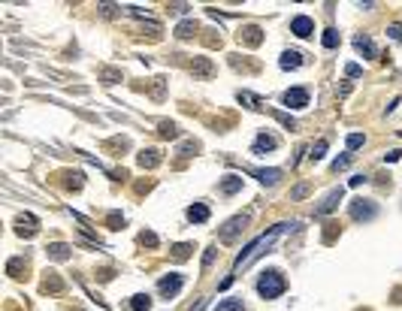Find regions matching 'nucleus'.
I'll list each match as a JSON object with an SVG mask.
<instances>
[{
	"mask_svg": "<svg viewBox=\"0 0 402 311\" xmlns=\"http://www.w3.org/2000/svg\"><path fill=\"white\" fill-rule=\"evenodd\" d=\"M294 227H300V224H297V221H291V224H275L269 233H263L257 242H251V245H248V248L239 254V260H236V269H239V266H245V263H251V260L260 254V251H266V248H269V245H272V242L281 236V233H288V230H294Z\"/></svg>",
	"mask_w": 402,
	"mask_h": 311,
	"instance_id": "obj_1",
	"label": "nucleus"
},
{
	"mask_svg": "<svg viewBox=\"0 0 402 311\" xmlns=\"http://www.w3.org/2000/svg\"><path fill=\"white\" fill-rule=\"evenodd\" d=\"M284 287H288V281H284V278H281V272H275V269L263 272V275H260V281H257V293H260L263 299H275V296H281V293H284Z\"/></svg>",
	"mask_w": 402,
	"mask_h": 311,
	"instance_id": "obj_2",
	"label": "nucleus"
},
{
	"mask_svg": "<svg viewBox=\"0 0 402 311\" xmlns=\"http://www.w3.org/2000/svg\"><path fill=\"white\" fill-rule=\"evenodd\" d=\"M378 215V206L372 200H354L351 203V218L354 221H372Z\"/></svg>",
	"mask_w": 402,
	"mask_h": 311,
	"instance_id": "obj_3",
	"label": "nucleus"
},
{
	"mask_svg": "<svg viewBox=\"0 0 402 311\" xmlns=\"http://www.w3.org/2000/svg\"><path fill=\"white\" fill-rule=\"evenodd\" d=\"M245 227H248V215H236V218H230V221L224 224V230H221V242H233Z\"/></svg>",
	"mask_w": 402,
	"mask_h": 311,
	"instance_id": "obj_4",
	"label": "nucleus"
},
{
	"mask_svg": "<svg viewBox=\"0 0 402 311\" xmlns=\"http://www.w3.org/2000/svg\"><path fill=\"white\" fill-rule=\"evenodd\" d=\"M284 106L288 109H306L309 106V91L306 88H291V91H284Z\"/></svg>",
	"mask_w": 402,
	"mask_h": 311,
	"instance_id": "obj_5",
	"label": "nucleus"
},
{
	"mask_svg": "<svg viewBox=\"0 0 402 311\" xmlns=\"http://www.w3.org/2000/svg\"><path fill=\"white\" fill-rule=\"evenodd\" d=\"M342 197H345V191H342V188H336V191H330V197H327V200H324V203H321V206L315 209V215H318V218H324V215H330V212H333V209H336V206L342 203Z\"/></svg>",
	"mask_w": 402,
	"mask_h": 311,
	"instance_id": "obj_6",
	"label": "nucleus"
},
{
	"mask_svg": "<svg viewBox=\"0 0 402 311\" xmlns=\"http://www.w3.org/2000/svg\"><path fill=\"white\" fill-rule=\"evenodd\" d=\"M291 33H297V36H312V33H315V21H312L309 15H297V18L291 21Z\"/></svg>",
	"mask_w": 402,
	"mask_h": 311,
	"instance_id": "obj_7",
	"label": "nucleus"
},
{
	"mask_svg": "<svg viewBox=\"0 0 402 311\" xmlns=\"http://www.w3.org/2000/svg\"><path fill=\"white\" fill-rule=\"evenodd\" d=\"M182 284H185V278H182V275H169V278H160L157 290H160L163 296H176V293L182 290Z\"/></svg>",
	"mask_w": 402,
	"mask_h": 311,
	"instance_id": "obj_8",
	"label": "nucleus"
},
{
	"mask_svg": "<svg viewBox=\"0 0 402 311\" xmlns=\"http://www.w3.org/2000/svg\"><path fill=\"white\" fill-rule=\"evenodd\" d=\"M188 221H194V224H206V221H209V206H206V203H194V206L188 209Z\"/></svg>",
	"mask_w": 402,
	"mask_h": 311,
	"instance_id": "obj_9",
	"label": "nucleus"
},
{
	"mask_svg": "<svg viewBox=\"0 0 402 311\" xmlns=\"http://www.w3.org/2000/svg\"><path fill=\"white\" fill-rule=\"evenodd\" d=\"M354 48H357L360 54H366V57H378V48H375V42H372L369 36H357V39H354Z\"/></svg>",
	"mask_w": 402,
	"mask_h": 311,
	"instance_id": "obj_10",
	"label": "nucleus"
},
{
	"mask_svg": "<svg viewBox=\"0 0 402 311\" xmlns=\"http://www.w3.org/2000/svg\"><path fill=\"white\" fill-rule=\"evenodd\" d=\"M278 145V139L275 136H269V133H260L257 139H254V154H263V151H272Z\"/></svg>",
	"mask_w": 402,
	"mask_h": 311,
	"instance_id": "obj_11",
	"label": "nucleus"
},
{
	"mask_svg": "<svg viewBox=\"0 0 402 311\" xmlns=\"http://www.w3.org/2000/svg\"><path fill=\"white\" fill-rule=\"evenodd\" d=\"M254 175H257V181L260 184H278V178H281V169H254Z\"/></svg>",
	"mask_w": 402,
	"mask_h": 311,
	"instance_id": "obj_12",
	"label": "nucleus"
},
{
	"mask_svg": "<svg viewBox=\"0 0 402 311\" xmlns=\"http://www.w3.org/2000/svg\"><path fill=\"white\" fill-rule=\"evenodd\" d=\"M218 191H221L224 197H233L236 191H242V178H239V175H227V178L221 181V188H218Z\"/></svg>",
	"mask_w": 402,
	"mask_h": 311,
	"instance_id": "obj_13",
	"label": "nucleus"
},
{
	"mask_svg": "<svg viewBox=\"0 0 402 311\" xmlns=\"http://www.w3.org/2000/svg\"><path fill=\"white\" fill-rule=\"evenodd\" d=\"M300 64H303V54H300V51H284V54H281V67H284V70H297Z\"/></svg>",
	"mask_w": 402,
	"mask_h": 311,
	"instance_id": "obj_14",
	"label": "nucleus"
},
{
	"mask_svg": "<svg viewBox=\"0 0 402 311\" xmlns=\"http://www.w3.org/2000/svg\"><path fill=\"white\" fill-rule=\"evenodd\" d=\"M39 227H36V218H30V215H21L18 218V233H27V236H33Z\"/></svg>",
	"mask_w": 402,
	"mask_h": 311,
	"instance_id": "obj_15",
	"label": "nucleus"
},
{
	"mask_svg": "<svg viewBox=\"0 0 402 311\" xmlns=\"http://www.w3.org/2000/svg\"><path fill=\"white\" fill-rule=\"evenodd\" d=\"M194 33H197V21H182V24L176 27V36H179V39H191Z\"/></svg>",
	"mask_w": 402,
	"mask_h": 311,
	"instance_id": "obj_16",
	"label": "nucleus"
},
{
	"mask_svg": "<svg viewBox=\"0 0 402 311\" xmlns=\"http://www.w3.org/2000/svg\"><path fill=\"white\" fill-rule=\"evenodd\" d=\"M157 163H160V154H157L154 148H148V151L139 154V166H148V169H151V166H157Z\"/></svg>",
	"mask_w": 402,
	"mask_h": 311,
	"instance_id": "obj_17",
	"label": "nucleus"
},
{
	"mask_svg": "<svg viewBox=\"0 0 402 311\" xmlns=\"http://www.w3.org/2000/svg\"><path fill=\"white\" fill-rule=\"evenodd\" d=\"M151 308V296L148 293H136L133 302H130V311H148Z\"/></svg>",
	"mask_w": 402,
	"mask_h": 311,
	"instance_id": "obj_18",
	"label": "nucleus"
},
{
	"mask_svg": "<svg viewBox=\"0 0 402 311\" xmlns=\"http://www.w3.org/2000/svg\"><path fill=\"white\" fill-rule=\"evenodd\" d=\"M215 311H245V305H242V299H224L215 305Z\"/></svg>",
	"mask_w": 402,
	"mask_h": 311,
	"instance_id": "obj_19",
	"label": "nucleus"
},
{
	"mask_svg": "<svg viewBox=\"0 0 402 311\" xmlns=\"http://www.w3.org/2000/svg\"><path fill=\"white\" fill-rule=\"evenodd\" d=\"M197 76H212V64L206 60V57H200V60H194V67H191Z\"/></svg>",
	"mask_w": 402,
	"mask_h": 311,
	"instance_id": "obj_20",
	"label": "nucleus"
},
{
	"mask_svg": "<svg viewBox=\"0 0 402 311\" xmlns=\"http://www.w3.org/2000/svg\"><path fill=\"white\" fill-rule=\"evenodd\" d=\"M48 254H51L54 260H67V257H70V248H67V245H51Z\"/></svg>",
	"mask_w": 402,
	"mask_h": 311,
	"instance_id": "obj_21",
	"label": "nucleus"
},
{
	"mask_svg": "<svg viewBox=\"0 0 402 311\" xmlns=\"http://www.w3.org/2000/svg\"><path fill=\"white\" fill-rule=\"evenodd\" d=\"M324 45H327V48H336V45H339V33H336L333 27L324 30Z\"/></svg>",
	"mask_w": 402,
	"mask_h": 311,
	"instance_id": "obj_22",
	"label": "nucleus"
},
{
	"mask_svg": "<svg viewBox=\"0 0 402 311\" xmlns=\"http://www.w3.org/2000/svg\"><path fill=\"white\" fill-rule=\"evenodd\" d=\"M363 142H366V136H363V133H351V136H348V151H354V148H360Z\"/></svg>",
	"mask_w": 402,
	"mask_h": 311,
	"instance_id": "obj_23",
	"label": "nucleus"
},
{
	"mask_svg": "<svg viewBox=\"0 0 402 311\" xmlns=\"http://www.w3.org/2000/svg\"><path fill=\"white\" fill-rule=\"evenodd\" d=\"M197 148H200V145H197L194 139H188V142H182V145H179V154H185V157H191V151H197Z\"/></svg>",
	"mask_w": 402,
	"mask_h": 311,
	"instance_id": "obj_24",
	"label": "nucleus"
},
{
	"mask_svg": "<svg viewBox=\"0 0 402 311\" xmlns=\"http://www.w3.org/2000/svg\"><path fill=\"white\" fill-rule=\"evenodd\" d=\"M306 197H309V184H297L291 191V200H306Z\"/></svg>",
	"mask_w": 402,
	"mask_h": 311,
	"instance_id": "obj_25",
	"label": "nucleus"
},
{
	"mask_svg": "<svg viewBox=\"0 0 402 311\" xmlns=\"http://www.w3.org/2000/svg\"><path fill=\"white\" fill-rule=\"evenodd\" d=\"M324 151H327V139H321V142L312 148V160H321V157H324Z\"/></svg>",
	"mask_w": 402,
	"mask_h": 311,
	"instance_id": "obj_26",
	"label": "nucleus"
},
{
	"mask_svg": "<svg viewBox=\"0 0 402 311\" xmlns=\"http://www.w3.org/2000/svg\"><path fill=\"white\" fill-rule=\"evenodd\" d=\"M188 254H191V245H176V251H173L176 260H188Z\"/></svg>",
	"mask_w": 402,
	"mask_h": 311,
	"instance_id": "obj_27",
	"label": "nucleus"
},
{
	"mask_svg": "<svg viewBox=\"0 0 402 311\" xmlns=\"http://www.w3.org/2000/svg\"><path fill=\"white\" fill-rule=\"evenodd\" d=\"M245 39H248L251 45H257V42H260V30H257V27H248V30H245Z\"/></svg>",
	"mask_w": 402,
	"mask_h": 311,
	"instance_id": "obj_28",
	"label": "nucleus"
},
{
	"mask_svg": "<svg viewBox=\"0 0 402 311\" xmlns=\"http://www.w3.org/2000/svg\"><path fill=\"white\" fill-rule=\"evenodd\" d=\"M348 163H351V154H342V157H336V160H333V169L339 172V169H345Z\"/></svg>",
	"mask_w": 402,
	"mask_h": 311,
	"instance_id": "obj_29",
	"label": "nucleus"
},
{
	"mask_svg": "<svg viewBox=\"0 0 402 311\" xmlns=\"http://www.w3.org/2000/svg\"><path fill=\"white\" fill-rule=\"evenodd\" d=\"M160 136H176V124L173 121H163L160 124Z\"/></svg>",
	"mask_w": 402,
	"mask_h": 311,
	"instance_id": "obj_30",
	"label": "nucleus"
},
{
	"mask_svg": "<svg viewBox=\"0 0 402 311\" xmlns=\"http://www.w3.org/2000/svg\"><path fill=\"white\" fill-rule=\"evenodd\" d=\"M387 33H390V39L402 42V24H390V27H387Z\"/></svg>",
	"mask_w": 402,
	"mask_h": 311,
	"instance_id": "obj_31",
	"label": "nucleus"
},
{
	"mask_svg": "<svg viewBox=\"0 0 402 311\" xmlns=\"http://www.w3.org/2000/svg\"><path fill=\"white\" fill-rule=\"evenodd\" d=\"M345 73H348L351 79H357V76H360V67H357V64H348V67H345Z\"/></svg>",
	"mask_w": 402,
	"mask_h": 311,
	"instance_id": "obj_32",
	"label": "nucleus"
},
{
	"mask_svg": "<svg viewBox=\"0 0 402 311\" xmlns=\"http://www.w3.org/2000/svg\"><path fill=\"white\" fill-rule=\"evenodd\" d=\"M139 239H142V245H157V239H154V233H142Z\"/></svg>",
	"mask_w": 402,
	"mask_h": 311,
	"instance_id": "obj_33",
	"label": "nucleus"
},
{
	"mask_svg": "<svg viewBox=\"0 0 402 311\" xmlns=\"http://www.w3.org/2000/svg\"><path fill=\"white\" fill-rule=\"evenodd\" d=\"M103 79H106V85H112V82L118 79V73H115V70H106V73H103Z\"/></svg>",
	"mask_w": 402,
	"mask_h": 311,
	"instance_id": "obj_34",
	"label": "nucleus"
},
{
	"mask_svg": "<svg viewBox=\"0 0 402 311\" xmlns=\"http://www.w3.org/2000/svg\"><path fill=\"white\" fill-rule=\"evenodd\" d=\"M363 181H366V175H354V178H351V188H360Z\"/></svg>",
	"mask_w": 402,
	"mask_h": 311,
	"instance_id": "obj_35",
	"label": "nucleus"
},
{
	"mask_svg": "<svg viewBox=\"0 0 402 311\" xmlns=\"http://www.w3.org/2000/svg\"><path fill=\"white\" fill-rule=\"evenodd\" d=\"M399 154H402V151H387V154H384V160H390V163H393V160H399Z\"/></svg>",
	"mask_w": 402,
	"mask_h": 311,
	"instance_id": "obj_36",
	"label": "nucleus"
}]
</instances>
